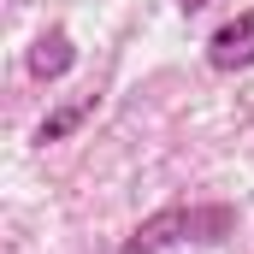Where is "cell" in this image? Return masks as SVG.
<instances>
[{
    "instance_id": "cell-4",
    "label": "cell",
    "mask_w": 254,
    "mask_h": 254,
    "mask_svg": "<svg viewBox=\"0 0 254 254\" xmlns=\"http://www.w3.org/2000/svg\"><path fill=\"white\" fill-rule=\"evenodd\" d=\"M89 113H95V95H83V101H71V107H60V113H48V119L36 125V142H42V148H48V142H65V136H71V130L83 125Z\"/></svg>"
},
{
    "instance_id": "cell-5",
    "label": "cell",
    "mask_w": 254,
    "mask_h": 254,
    "mask_svg": "<svg viewBox=\"0 0 254 254\" xmlns=\"http://www.w3.org/2000/svg\"><path fill=\"white\" fill-rule=\"evenodd\" d=\"M178 6H184V12H201V6H207V0H178Z\"/></svg>"
},
{
    "instance_id": "cell-2",
    "label": "cell",
    "mask_w": 254,
    "mask_h": 254,
    "mask_svg": "<svg viewBox=\"0 0 254 254\" xmlns=\"http://www.w3.org/2000/svg\"><path fill=\"white\" fill-rule=\"evenodd\" d=\"M207 65L213 71H249L254 65V6L207 36Z\"/></svg>"
},
{
    "instance_id": "cell-1",
    "label": "cell",
    "mask_w": 254,
    "mask_h": 254,
    "mask_svg": "<svg viewBox=\"0 0 254 254\" xmlns=\"http://www.w3.org/2000/svg\"><path fill=\"white\" fill-rule=\"evenodd\" d=\"M231 231H237V207H225V201H178V207L148 213L119 249L125 254H166V249H184V243H225Z\"/></svg>"
},
{
    "instance_id": "cell-3",
    "label": "cell",
    "mask_w": 254,
    "mask_h": 254,
    "mask_svg": "<svg viewBox=\"0 0 254 254\" xmlns=\"http://www.w3.org/2000/svg\"><path fill=\"white\" fill-rule=\"evenodd\" d=\"M71 65H77V48H71V36H65V30L36 36V48H30V77H36V83H60Z\"/></svg>"
}]
</instances>
